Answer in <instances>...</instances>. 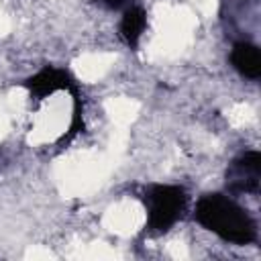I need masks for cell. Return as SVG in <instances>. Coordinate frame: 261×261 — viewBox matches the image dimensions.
<instances>
[{
  "label": "cell",
  "mask_w": 261,
  "mask_h": 261,
  "mask_svg": "<svg viewBox=\"0 0 261 261\" xmlns=\"http://www.w3.org/2000/svg\"><path fill=\"white\" fill-rule=\"evenodd\" d=\"M98 4L110 10H124L126 6L133 4V0H98Z\"/></svg>",
  "instance_id": "52a82bcc"
},
{
  "label": "cell",
  "mask_w": 261,
  "mask_h": 261,
  "mask_svg": "<svg viewBox=\"0 0 261 261\" xmlns=\"http://www.w3.org/2000/svg\"><path fill=\"white\" fill-rule=\"evenodd\" d=\"M145 202L149 208L147 226L151 232L161 234L167 232L181 216L188 196L179 186H151L145 194Z\"/></svg>",
  "instance_id": "7a4b0ae2"
},
{
  "label": "cell",
  "mask_w": 261,
  "mask_h": 261,
  "mask_svg": "<svg viewBox=\"0 0 261 261\" xmlns=\"http://www.w3.org/2000/svg\"><path fill=\"white\" fill-rule=\"evenodd\" d=\"M196 220L226 243L249 245L257 237L255 220L234 200L222 194H206L198 200Z\"/></svg>",
  "instance_id": "6da1fadb"
},
{
  "label": "cell",
  "mask_w": 261,
  "mask_h": 261,
  "mask_svg": "<svg viewBox=\"0 0 261 261\" xmlns=\"http://www.w3.org/2000/svg\"><path fill=\"white\" fill-rule=\"evenodd\" d=\"M24 86L37 98H45V96L53 94L55 90H71V92H75V86H73L69 73L63 71V69H57V67H49V65L45 69H41L37 75L29 77L24 82Z\"/></svg>",
  "instance_id": "277c9868"
},
{
  "label": "cell",
  "mask_w": 261,
  "mask_h": 261,
  "mask_svg": "<svg viewBox=\"0 0 261 261\" xmlns=\"http://www.w3.org/2000/svg\"><path fill=\"white\" fill-rule=\"evenodd\" d=\"M261 177V155L257 151H247L237 157L226 171V188L230 192H251L259 190Z\"/></svg>",
  "instance_id": "3957f363"
},
{
  "label": "cell",
  "mask_w": 261,
  "mask_h": 261,
  "mask_svg": "<svg viewBox=\"0 0 261 261\" xmlns=\"http://www.w3.org/2000/svg\"><path fill=\"white\" fill-rule=\"evenodd\" d=\"M230 63L245 77L257 80L261 75V57H259L257 45H253V43H247V41L234 43V47L230 51Z\"/></svg>",
  "instance_id": "5b68a950"
},
{
  "label": "cell",
  "mask_w": 261,
  "mask_h": 261,
  "mask_svg": "<svg viewBox=\"0 0 261 261\" xmlns=\"http://www.w3.org/2000/svg\"><path fill=\"white\" fill-rule=\"evenodd\" d=\"M147 27V14L141 6H137L135 2L130 6H126L122 10V18H120V37L122 41L130 47V49H137L139 45V39L143 35Z\"/></svg>",
  "instance_id": "8992f818"
}]
</instances>
